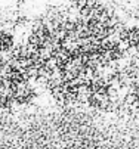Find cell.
I'll list each match as a JSON object with an SVG mask.
<instances>
[{
    "label": "cell",
    "mask_w": 139,
    "mask_h": 149,
    "mask_svg": "<svg viewBox=\"0 0 139 149\" xmlns=\"http://www.w3.org/2000/svg\"><path fill=\"white\" fill-rule=\"evenodd\" d=\"M15 45V38L8 30H0V53L9 52Z\"/></svg>",
    "instance_id": "cell-1"
}]
</instances>
